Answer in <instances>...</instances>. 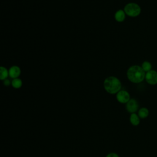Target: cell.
Instances as JSON below:
<instances>
[{
  "label": "cell",
  "instance_id": "9",
  "mask_svg": "<svg viewBox=\"0 0 157 157\" xmlns=\"http://www.w3.org/2000/svg\"><path fill=\"white\" fill-rule=\"evenodd\" d=\"M130 122L133 126H137L140 123V117L135 113H131L130 115Z\"/></svg>",
  "mask_w": 157,
  "mask_h": 157
},
{
  "label": "cell",
  "instance_id": "6",
  "mask_svg": "<svg viewBox=\"0 0 157 157\" xmlns=\"http://www.w3.org/2000/svg\"><path fill=\"white\" fill-rule=\"evenodd\" d=\"M126 108L128 112L129 113H135L139 108V105L137 101L134 99H130V100L126 103Z\"/></svg>",
  "mask_w": 157,
  "mask_h": 157
},
{
  "label": "cell",
  "instance_id": "14",
  "mask_svg": "<svg viewBox=\"0 0 157 157\" xmlns=\"http://www.w3.org/2000/svg\"><path fill=\"white\" fill-rule=\"evenodd\" d=\"M3 83H4V85L5 86H9L10 84V81L9 79L6 78V79H5V80L3 81Z\"/></svg>",
  "mask_w": 157,
  "mask_h": 157
},
{
  "label": "cell",
  "instance_id": "8",
  "mask_svg": "<svg viewBox=\"0 0 157 157\" xmlns=\"http://www.w3.org/2000/svg\"><path fill=\"white\" fill-rule=\"evenodd\" d=\"M125 12L124 10H121V9H120L118 10H117L115 13V15H114V17H115V19L118 22H123L124 19H125Z\"/></svg>",
  "mask_w": 157,
  "mask_h": 157
},
{
  "label": "cell",
  "instance_id": "5",
  "mask_svg": "<svg viewBox=\"0 0 157 157\" xmlns=\"http://www.w3.org/2000/svg\"><path fill=\"white\" fill-rule=\"evenodd\" d=\"M145 78L147 82L149 84L155 85L157 83V72L151 70L147 72Z\"/></svg>",
  "mask_w": 157,
  "mask_h": 157
},
{
  "label": "cell",
  "instance_id": "2",
  "mask_svg": "<svg viewBox=\"0 0 157 157\" xmlns=\"http://www.w3.org/2000/svg\"><path fill=\"white\" fill-rule=\"evenodd\" d=\"M104 88L105 90L110 94H117L121 90V83L117 77L109 76L104 81Z\"/></svg>",
  "mask_w": 157,
  "mask_h": 157
},
{
  "label": "cell",
  "instance_id": "7",
  "mask_svg": "<svg viewBox=\"0 0 157 157\" xmlns=\"http://www.w3.org/2000/svg\"><path fill=\"white\" fill-rule=\"evenodd\" d=\"M21 74V69L18 66H12L9 69V77L12 78H18Z\"/></svg>",
  "mask_w": 157,
  "mask_h": 157
},
{
  "label": "cell",
  "instance_id": "15",
  "mask_svg": "<svg viewBox=\"0 0 157 157\" xmlns=\"http://www.w3.org/2000/svg\"><path fill=\"white\" fill-rule=\"evenodd\" d=\"M106 157H119V156L115 153H109Z\"/></svg>",
  "mask_w": 157,
  "mask_h": 157
},
{
  "label": "cell",
  "instance_id": "11",
  "mask_svg": "<svg viewBox=\"0 0 157 157\" xmlns=\"http://www.w3.org/2000/svg\"><path fill=\"white\" fill-rule=\"evenodd\" d=\"M9 76V71L4 66H1L0 67V79L1 80H4Z\"/></svg>",
  "mask_w": 157,
  "mask_h": 157
},
{
  "label": "cell",
  "instance_id": "10",
  "mask_svg": "<svg viewBox=\"0 0 157 157\" xmlns=\"http://www.w3.org/2000/svg\"><path fill=\"white\" fill-rule=\"evenodd\" d=\"M138 115L140 117V118H146L149 115V110L146 107H142L138 111Z\"/></svg>",
  "mask_w": 157,
  "mask_h": 157
},
{
  "label": "cell",
  "instance_id": "13",
  "mask_svg": "<svg viewBox=\"0 0 157 157\" xmlns=\"http://www.w3.org/2000/svg\"><path fill=\"white\" fill-rule=\"evenodd\" d=\"M142 68L145 72H148L151 71V64L148 61H144L142 64Z\"/></svg>",
  "mask_w": 157,
  "mask_h": 157
},
{
  "label": "cell",
  "instance_id": "12",
  "mask_svg": "<svg viewBox=\"0 0 157 157\" xmlns=\"http://www.w3.org/2000/svg\"><path fill=\"white\" fill-rule=\"evenodd\" d=\"M11 84H12V86H13V88L18 89L21 87L23 83H22V80L20 78H13L12 80Z\"/></svg>",
  "mask_w": 157,
  "mask_h": 157
},
{
  "label": "cell",
  "instance_id": "1",
  "mask_svg": "<svg viewBox=\"0 0 157 157\" xmlns=\"http://www.w3.org/2000/svg\"><path fill=\"white\" fill-rule=\"evenodd\" d=\"M127 77L132 83H140L145 77V71L139 66H132L128 69Z\"/></svg>",
  "mask_w": 157,
  "mask_h": 157
},
{
  "label": "cell",
  "instance_id": "3",
  "mask_svg": "<svg viewBox=\"0 0 157 157\" xmlns=\"http://www.w3.org/2000/svg\"><path fill=\"white\" fill-rule=\"evenodd\" d=\"M124 11L126 15L131 17H135L138 16L141 11L140 6L134 2H130L127 4L124 7Z\"/></svg>",
  "mask_w": 157,
  "mask_h": 157
},
{
  "label": "cell",
  "instance_id": "4",
  "mask_svg": "<svg viewBox=\"0 0 157 157\" xmlns=\"http://www.w3.org/2000/svg\"><path fill=\"white\" fill-rule=\"evenodd\" d=\"M117 101L122 104H126L130 100V95L126 90H120L117 93Z\"/></svg>",
  "mask_w": 157,
  "mask_h": 157
}]
</instances>
